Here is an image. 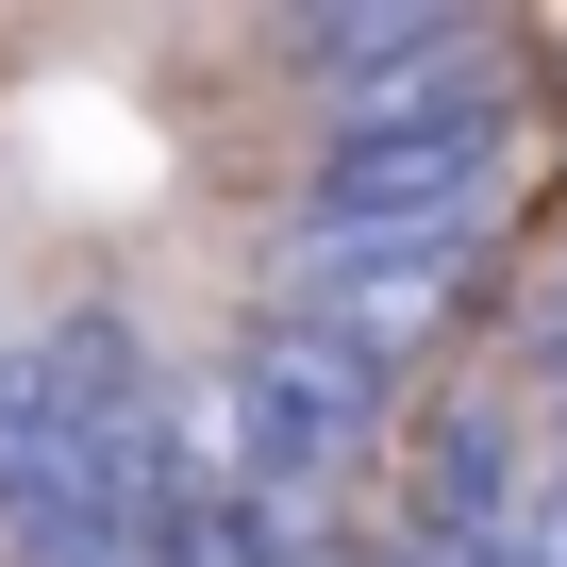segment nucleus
<instances>
[{
    "mask_svg": "<svg viewBox=\"0 0 567 567\" xmlns=\"http://www.w3.org/2000/svg\"><path fill=\"white\" fill-rule=\"evenodd\" d=\"M517 167H534V101H517V68L484 51V68H434V84H401V101L318 117V151H301V234H484V217L517 200Z\"/></svg>",
    "mask_w": 567,
    "mask_h": 567,
    "instance_id": "1",
    "label": "nucleus"
},
{
    "mask_svg": "<svg viewBox=\"0 0 567 567\" xmlns=\"http://www.w3.org/2000/svg\"><path fill=\"white\" fill-rule=\"evenodd\" d=\"M384 417H401V368H368V351H334V334H301V318L250 301V334H234V368H217V467H234L250 501L301 517L318 484H351V467L384 451Z\"/></svg>",
    "mask_w": 567,
    "mask_h": 567,
    "instance_id": "2",
    "label": "nucleus"
},
{
    "mask_svg": "<svg viewBox=\"0 0 567 567\" xmlns=\"http://www.w3.org/2000/svg\"><path fill=\"white\" fill-rule=\"evenodd\" d=\"M484 284H501V217L484 234H284L267 318H301V334H334L368 368H417Z\"/></svg>",
    "mask_w": 567,
    "mask_h": 567,
    "instance_id": "3",
    "label": "nucleus"
},
{
    "mask_svg": "<svg viewBox=\"0 0 567 567\" xmlns=\"http://www.w3.org/2000/svg\"><path fill=\"white\" fill-rule=\"evenodd\" d=\"M284 68L318 84V117H351V101H401L434 68H484V34L434 18V0H334V18H284Z\"/></svg>",
    "mask_w": 567,
    "mask_h": 567,
    "instance_id": "4",
    "label": "nucleus"
},
{
    "mask_svg": "<svg viewBox=\"0 0 567 567\" xmlns=\"http://www.w3.org/2000/svg\"><path fill=\"white\" fill-rule=\"evenodd\" d=\"M550 550H567V401H550Z\"/></svg>",
    "mask_w": 567,
    "mask_h": 567,
    "instance_id": "5",
    "label": "nucleus"
}]
</instances>
